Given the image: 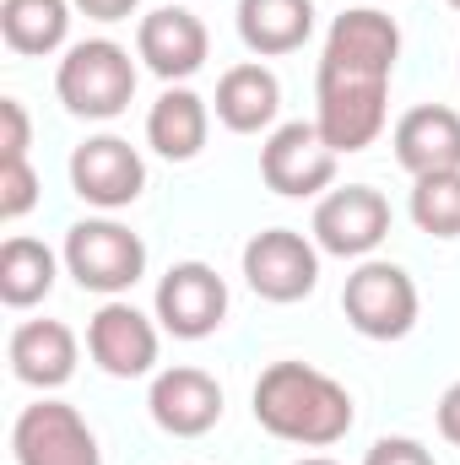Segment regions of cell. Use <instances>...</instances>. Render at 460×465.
Masks as SVG:
<instances>
[{
  "mask_svg": "<svg viewBox=\"0 0 460 465\" xmlns=\"http://www.w3.org/2000/svg\"><path fill=\"white\" fill-rule=\"evenodd\" d=\"M206 54H212V33H206V22H201L195 11H185V5H157V11H146L141 27H135V60H141L157 82H168V87H185V82L206 65Z\"/></svg>",
  "mask_w": 460,
  "mask_h": 465,
  "instance_id": "cell-11",
  "label": "cell"
},
{
  "mask_svg": "<svg viewBox=\"0 0 460 465\" xmlns=\"http://www.w3.org/2000/svg\"><path fill=\"white\" fill-rule=\"evenodd\" d=\"M406 212H412V223L428 232V238H460V173L412 179Z\"/></svg>",
  "mask_w": 460,
  "mask_h": 465,
  "instance_id": "cell-22",
  "label": "cell"
},
{
  "mask_svg": "<svg viewBox=\"0 0 460 465\" xmlns=\"http://www.w3.org/2000/svg\"><path fill=\"white\" fill-rule=\"evenodd\" d=\"M5 357L27 390H60V384H71L82 347H76V331L60 320H22L5 341Z\"/></svg>",
  "mask_w": 460,
  "mask_h": 465,
  "instance_id": "cell-16",
  "label": "cell"
},
{
  "mask_svg": "<svg viewBox=\"0 0 460 465\" xmlns=\"http://www.w3.org/2000/svg\"><path fill=\"white\" fill-rule=\"evenodd\" d=\"M33 206H38L33 163H0V223H22Z\"/></svg>",
  "mask_w": 460,
  "mask_h": 465,
  "instance_id": "cell-23",
  "label": "cell"
},
{
  "mask_svg": "<svg viewBox=\"0 0 460 465\" xmlns=\"http://www.w3.org/2000/svg\"><path fill=\"white\" fill-rule=\"evenodd\" d=\"M146 411L163 433L174 439H201L223 422V384L206 373V368H163L152 373V390H146Z\"/></svg>",
  "mask_w": 460,
  "mask_h": 465,
  "instance_id": "cell-14",
  "label": "cell"
},
{
  "mask_svg": "<svg viewBox=\"0 0 460 465\" xmlns=\"http://www.w3.org/2000/svg\"><path fill=\"white\" fill-rule=\"evenodd\" d=\"M390 146H395V163L412 179L460 173V114L445 109V104H417V109H406L395 119Z\"/></svg>",
  "mask_w": 460,
  "mask_h": 465,
  "instance_id": "cell-15",
  "label": "cell"
},
{
  "mask_svg": "<svg viewBox=\"0 0 460 465\" xmlns=\"http://www.w3.org/2000/svg\"><path fill=\"white\" fill-rule=\"evenodd\" d=\"M352 417L357 411H352L346 384H336L331 373H320L298 357H282L255 379V422L282 444L331 450L352 433Z\"/></svg>",
  "mask_w": 460,
  "mask_h": 465,
  "instance_id": "cell-2",
  "label": "cell"
},
{
  "mask_svg": "<svg viewBox=\"0 0 460 465\" xmlns=\"http://www.w3.org/2000/svg\"><path fill=\"white\" fill-rule=\"evenodd\" d=\"M82 16H93V22H125L141 0H71Z\"/></svg>",
  "mask_w": 460,
  "mask_h": 465,
  "instance_id": "cell-27",
  "label": "cell"
},
{
  "mask_svg": "<svg viewBox=\"0 0 460 465\" xmlns=\"http://www.w3.org/2000/svg\"><path fill=\"white\" fill-rule=\"evenodd\" d=\"M363 465H434V455H428L417 439H401V433H395V439H379V444L363 455Z\"/></svg>",
  "mask_w": 460,
  "mask_h": 465,
  "instance_id": "cell-25",
  "label": "cell"
},
{
  "mask_svg": "<svg viewBox=\"0 0 460 465\" xmlns=\"http://www.w3.org/2000/svg\"><path fill=\"white\" fill-rule=\"evenodd\" d=\"M152 314L168 336L179 341H206L217 336V325L228 320V282L206 265V260H179L168 265V276L157 282Z\"/></svg>",
  "mask_w": 460,
  "mask_h": 465,
  "instance_id": "cell-10",
  "label": "cell"
},
{
  "mask_svg": "<svg viewBox=\"0 0 460 465\" xmlns=\"http://www.w3.org/2000/svg\"><path fill=\"white\" fill-rule=\"evenodd\" d=\"M11 455L16 465H104L98 433L82 422L76 406L65 401H33L11 422Z\"/></svg>",
  "mask_w": 460,
  "mask_h": 465,
  "instance_id": "cell-8",
  "label": "cell"
},
{
  "mask_svg": "<svg viewBox=\"0 0 460 465\" xmlns=\"http://www.w3.org/2000/svg\"><path fill=\"white\" fill-rule=\"evenodd\" d=\"M401 60V27L379 5H352L331 22L320 71H315V124L336 157H352L379 141L390 76Z\"/></svg>",
  "mask_w": 460,
  "mask_h": 465,
  "instance_id": "cell-1",
  "label": "cell"
},
{
  "mask_svg": "<svg viewBox=\"0 0 460 465\" xmlns=\"http://www.w3.org/2000/svg\"><path fill=\"white\" fill-rule=\"evenodd\" d=\"M260 179H265V190H276L287 201L325 195L336 184V152L315 119H287L260 146Z\"/></svg>",
  "mask_w": 460,
  "mask_h": 465,
  "instance_id": "cell-6",
  "label": "cell"
},
{
  "mask_svg": "<svg viewBox=\"0 0 460 465\" xmlns=\"http://www.w3.org/2000/svg\"><path fill=\"white\" fill-rule=\"evenodd\" d=\"M71 0H0V38L11 54L44 60L71 38Z\"/></svg>",
  "mask_w": 460,
  "mask_h": 465,
  "instance_id": "cell-20",
  "label": "cell"
},
{
  "mask_svg": "<svg viewBox=\"0 0 460 465\" xmlns=\"http://www.w3.org/2000/svg\"><path fill=\"white\" fill-rule=\"evenodd\" d=\"M206 135H212V109L190 87H168L146 114V146L168 163H195L206 152Z\"/></svg>",
  "mask_w": 460,
  "mask_h": 465,
  "instance_id": "cell-19",
  "label": "cell"
},
{
  "mask_svg": "<svg viewBox=\"0 0 460 465\" xmlns=\"http://www.w3.org/2000/svg\"><path fill=\"white\" fill-rule=\"evenodd\" d=\"M342 314L346 325L368 341H401L417 331L423 298L406 265L395 260H357V271L346 276L342 287Z\"/></svg>",
  "mask_w": 460,
  "mask_h": 465,
  "instance_id": "cell-4",
  "label": "cell"
},
{
  "mask_svg": "<svg viewBox=\"0 0 460 465\" xmlns=\"http://www.w3.org/2000/svg\"><path fill=\"white\" fill-rule=\"evenodd\" d=\"M60 276V260L44 238H27V232H11L0 243V303L5 309H33L49 298Z\"/></svg>",
  "mask_w": 460,
  "mask_h": 465,
  "instance_id": "cell-21",
  "label": "cell"
},
{
  "mask_svg": "<svg viewBox=\"0 0 460 465\" xmlns=\"http://www.w3.org/2000/svg\"><path fill=\"white\" fill-rule=\"evenodd\" d=\"M60 260L76 276V287L98 292V298H119V292H130L146 276V243H141V232H130L115 217L76 223V228L65 232Z\"/></svg>",
  "mask_w": 460,
  "mask_h": 465,
  "instance_id": "cell-5",
  "label": "cell"
},
{
  "mask_svg": "<svg viewBox=\"0 0 460 465\" xmlns=\"http://www.w3.org/2000/svg\"><path fill=\"white\" fill-rule=\"evenodd\" d=\"M157 314H141L135 303L109 298L93 320H87V357L109 373V379H141L157 368Z\"/></svg>",
  "mask_w": 460,
  "mask_h": 465,
  "instance_id": "cell-13",
  "label": "cell"
},
{
  "mask_svg": "<svg viewBox=\"0 0 460 465\" xmlns=\"http://www.w3.org/2000/svg\"><path fill=\"white\" fill-rule=\"evenodd\" d=\"M135 60L115 38H82L65 49L60 71H55V93L76 119H119L135 98Z\"/></svg>",
  "mask_w": 460,
  "mask_h": 465,
  "instance_id": "cell-3",
  "label": "cell"
},
{
  "mask_svg": "<svg viewBox=\"0 0 460 465\" xmlns=\"http://www.w3.org/2000/svg\"><path fill=\"white\" fill-rule=\"evenodd\" d=\"M238 38L249 54L276 60L315 38V0H238Z\"/></svg>",
  "mask_w": 460,
  "mask_h": 465,
  "instance_id": "cell-18",
  "label": "cell"
},
{
  "mask_svg": "<svg viewBox=\"0 0 460 465\" xmlns=\"http://www.w3.org/2000/svg\"><path fill=\"white\" fill-rule=\"evenodd\" d=\"M244 282L265 303H304L320 287V243L298 228H265L244 243Z\"/></svg>",
  "mask_w": 460,
  "mask_h": 465,
  "instance_id": "cell-7",
  "label": "cell"
},
{
  "mask_svg": "<svg viewBox=\"0 0 460 465\" xmlns=\"http://www.w3.org/2000/svg\"><path fill=\"white\" fill-rule=\"evenodd\" d=\"M309 232H315L320 254H336V260H374V249L390 238V201H385L374 184L325 190L320 206H315Z\"/></svg>",
  "mask_w": 460,
  "mask_h": 465,
  "instance_id": "cell-9",
  "label": "cell"
},
{
  "mask_svg": "<svg viewBox=\"0 0 460 465\" xmlns=\"http://www.w3.org/2000/svg\"><path fill=\"white\" fill-rule=\"evenodd\" d=\"M212 104H217V119L228 124L233 135H260V130H271L276 114H282V82H276L271 65L244 60V65L223 71Z\"/></svg>",
  "mask_w": 460,
  "mask_h": 465,
  "instance_id": "cell-17",
  "label": "cell"
},
{
  "mask_svg": "<svg viewBox=\"0 0 460 465\" xmlns=\"http://www.w3.org/2000/svg\"><path fill=\"white\" fill-rule=\"evenodd\" d=\"M434 417H439V439L460 450V379L439 395V411H434Z\"/></svg>",
  "mask_w": 460,
  "mask_h": 465,
  "instance_id": "cell-26",
  "label": "cell"
},
{
  "mask_svg": "<svg viewBox=\"0 0 460 465\" xmlns=\"http://www.w3.org/2000/svg\"><path fill=\"white\" fill-rule=\"evenodd\" d=\"M293 465H336L331 455H304V460H293Z\"/></svg>",
  "mask_w": 460,
  "mask_h": 465,
  "instance_id": "cell-28",
  "label": "cell"
},
{
  "mask_svg": "<svg viewBox=\"0 0 460 465\" xmlns=\"http://www.w3.org/2000/svg\"><path fill=\"white\" fill-rule=\"evenodd\" d=\"M27 146H33V119L22 98H0V163H27Z\"/></svg>",
  "mask_w": 460,
  "mask_h": 465,
  "instance_id": "cell-24",
  "label": "cell"
},
{
  "mask_svg": "<svg viewBox=\"0 0 460 465\" xmlns=\"http://www.w3.org/2000/svg\"><path fill=\"white\" fill-rule=\"evenodd\" d=\"M445 5H450V11H460V0H445Z\"/></svg>",
  "mask_w": 460,
  "mask_h": 465,
  "instance_id": "cell-29",
  "label": "cell"
},
{
  "mask_svg": "<svg viewBox=\"0 0 460 465\" xmlns=\"http://www.w3.org/2000/svg\"><path fill=\"white\" fill-rule=\"evenodd\" d=\"M71 190L98 212L135 206L146 190V163L125 135H87L71 152Z\"/></svg>",
  "mask_w": 460,
  "mask_h": 465,
  "instance_id": "cell-12",
  "label": "cell"
}]
</instances>
